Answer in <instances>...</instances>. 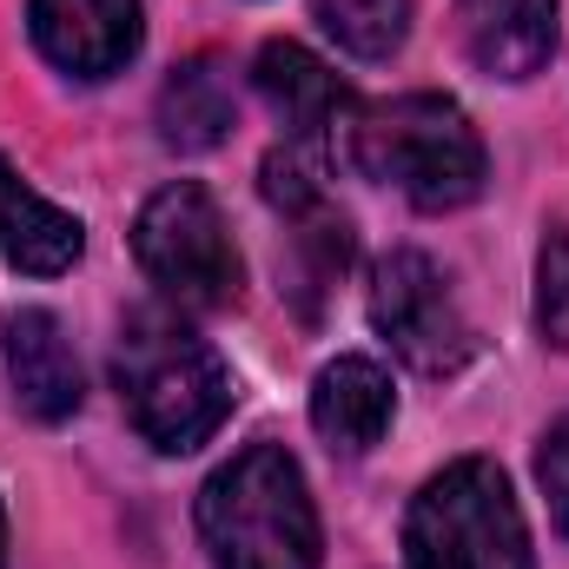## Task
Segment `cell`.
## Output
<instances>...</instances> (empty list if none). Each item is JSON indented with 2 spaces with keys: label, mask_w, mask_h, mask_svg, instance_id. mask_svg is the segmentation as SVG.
Here are the masks:
<instances>
[{
  "label": "cell",
  "mask_w": 569,
  "mask_h": 569,
  "mask_svg": "<svg viewBox=\"0 0 569 569\" xmlns=\"http://www.w3.org/2000/svg\"><path fill=\"white\" fill-rule=\"evenodd\" d=\"M557 7L563 0H457L463 53L490 80H530L557 53Z\"/></svg>",
  "instance_id": "obj_10"
},
{
  "label": "cell",
  "mask_w": 569,
  "mask_h": 569,
  "mask_svg": "<svg viewBox=\"0 0 569 569\" xmlns=\"http://www.w3.org/2000/svg\"><path fill=\"white\" fill-rule=\"evenodd\" d=\"M252 80H259V93H266V107L279 113L284 140L298 146H345V127H351V113H358V100L345 93V80L311 53V47H298V40H272V47H259V67H252Z\"/></svg>",
  "instance_id": "obj_8"
},
{
  "label": "cell",
  "mask_w": 569,
  "mask_h": 569,
  "mask_svg": "<svg viewBox=\"0 0 569 569\" xmlns=\"http://www.w3.org/2000/svg\"><path fill=\"white\" fill-rule=\"evenodd\" d=\"M537 331L569 351V226H543V252H537Z\"/></svg>",
  "instance_id": "obj_15"
},
{
  "label": "cell",
  "mask_w": 569,
  "mask_h": 569,
  "mask_svg": "<svg viewBox=\"0 0 569 569\" xmlns=\"http://www.w3.org/2000/svg\"><path fill=\"white\" fill-rule=\"evenodd\" d=\"M398 418V391H391V371L378 358H338L318 371L311 385V425L331 450L345 457H365L385 443V430Z\"/></svg>",
  "instance_id": "obj_11"
},
{
  "label": "cell",
  "mask_w": 569,
  "mask_h": 569,
  "mask_svg": "<svg viewBox=\"0 0 569 569\" xmlns=\"http://www.w3.org/2000/svg\"><path fill=\"white\" fill-rule=\"evenodd\" d=\"M87 232L73 212H60L53 199H40L0 152V259L13 272H33V279H53L80 259Z\"/></svg>",
  "instance_id": "obj_12"
},
{
  "label": "cell",
  "mask_w": 569,
  "mask_h": 569,
  "mask_svg": "<svg viewBox=\"0 0 569 569\" xmlns=\"http://www.w3.org/2000/svg\"><path fill=\"white\" fill-rule=\"evenodd\" d=\"M371 325L378 338L425 378H450L477 358V331L457 305L450 279L425 252H385L371 272Z\"/></svg>",
  "instance_id": "obj_6"
},
{
  "label": "cell",
  "mask_w": 569,
  "mask_h": 569,
  "mask_svg": "<svg viewBox=\"0 0 569 569\" xmlns=\"http://www.w3.org/2000/svg\"><path fill=\"white\" fill-rule=\"evenodd\" d=\"M199 543L212 569H318V503L284 443H252L199 490Z\"/></svg>",
  "instance_id": "obj_3"
},
{
  "label": "cell",
  "mask_w": 569,
  "mask_h": 569,
  "mask_svg": "<svg viewBox=\"0 0 569 569\" xmlns=\"http://www.w3.org/2000/svg\"><path fill=\"white\" fill-rule=\"evenodd\" d=\"M318 27L351 60H391L411 33V0H318Z\"/></svg>",
  "instance_id": "obj_14"
},
{
  "label": "cell",
  "mask_w": 569,
  "mask_h": 569,
  "mask_svg": "<svg viewBox=\"0 0 569 569\" xmlns=\"http://www.w3.org/2000/svg\"><path fill=\"white\" fill-rule=\"evenodd\" d=\"M113 385L120 405L152 450L186 457L199 450L232 411V371L226 358L172 311V305H133L113 338Z\"/></svg>",
  "instance_id": "obj_1"
},
{
  "label": "cell",
  "mask_w": 569,
  "mask_h": 569,
  "mask_svg": "<svg viewBox=\"0 0 569 569\" xmlns=\"http://www.w3.org/2000/svg\"><path fill=\"white\" fill-rule=\"evenodd\" d=\"M411 569H530V523L510 497V477L490 457H457L411 497L405 517Z\"/></svg>",
  "instance_id": "obj_4"
},
{
  "label": "cell",
  "mask_w": 569,
  "mask_h": 569,
  "mask_svg": "<svg viewBox=\"0 0 569 569\" xmlns=\"http://www.w3.org/2000/svg\"><path fill=\"white\" fill-rule=\"evenodd\" d=\"M0 569H7V510H0Z\"/></svg>",
  "instance_id": "obj_17"
},
{
  "label": "cell",
  "mask_w": 569,
  "mask_h": 569,
  "mask_svg": "<svg viewBox=\"0 0 569 569\" xmlns=\"http://www.w3.org/2000/svg\"><path fill=\"white\" fill-rule=\"evenodd\" d=\"M33 47L73 80H113L146 40L140 0H27Z\"/></svg>",
  "instance_id": "obj_7"
},
{
  "label": "cell",
  "mask_w": 569,
  "mask_h": 569,
  "mask_svg": "<svg viewBox=\"0 0 569 569\" xmlns=\"http://www.w3.org/2000/svg\"><path fill=\"white\" fill-rule=\"evenodd\" d=\"M0 358H7V385L13 398L40 418V425H60L80 411L87 398V378H80V358H73V338L53 311L27 305L0 325Z\"/></svg>",
  "instance_id": "obj_9"
},
{
  "label": "cell",
  "mask_w": 569,
  "mask_h": 569,
  "mask_svg": "<svg viewBox=\"0 0 569 569\" xmlns=\"http://www.w3.org/2000/svg\"><path fill=\"white\" fill-rule=\"evenodd\" d=\"M537 483L550 497V523L569 537V418H557L537 443Z\"/></svg>",
  "instance_id": "obj_16"
},
{
  "label": "cell",
  "mask_w": 569,
  "mask_h": 569,
  "mask_svg": "<svg viewBox=\"0 0 569 569\" xmlns=\"http://www.w3.org/2000/svg\"><path fill=\"white\" fill-rule=\"evenodd\" d=\"M232 133V87L212 60H186L159 87V140L172 152H212Z\"/></svg>",
  "instance_id": "obj_13"
},
{
  "label": "cell",
  "mask_w": 569,
  "mask_h": 569,
  "mask_svg": "<svg viewBox=\"0 0 569 569\" xmlns=\"http://www.w3.org/2000/svg\"><path fill=\"white\" fill-rule=\"evenodd\" d=\"M133 252H140V272L159 284V298L179 311H226L239 298L232 226H226L219 199L192 179H172L166 192L146 199L140 226H133Z\"/></svg>",
  "instance_id": "obj_5"
},
{
  "label": "cell",
  "mask_w": 569,
  "mask_h": 569,
  "mask_svg": "<svg viewBox=\"0 0 569 569\" xmlns=\"http://www.w3.org/2000/svg\"><path fill=\"white\" fill-rule=\"evenodd\" d=\"M338 159L405 192L418 212H457L483 192V140L470 113L443 93H398V100L358 107Z\"/></svg>",
  "instance_id": "obj_2"
}]
</instances>
